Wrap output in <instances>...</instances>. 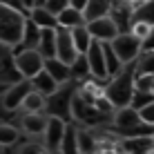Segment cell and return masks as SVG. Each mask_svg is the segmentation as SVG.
I'll use <instances>...</instances> for the list:
<instances>
[{"label": "cell", "instance_id": "6da1fadb", "mask_svg": "<svg viewBox=\"0 0 154 154\" xmlns=\"http://www.w3.org/2000/svg\"><path fill=\"white\" fill-rule=\"evenodd\" d=\"M134 65H125L121 74H116L114 78H109L107 85L103 87V94L107 98V103L112 105V109H123L130 107L132 96H134Z\"/></svg>", "mask_w": 154, "mask_h": 154}, {"label": "cell", "instance_id": "7a4b0ae2", "mask_svg": "<svg viewBox=\"0 0 154 154\" xmlns=\"http://www.w3.org/2000/svg\"><path fill=\"white\" fill-rule=\"evenodd\" d=\"M9 7V5H7ZM25 16H20L18 11H14L11 7L0 16V45L16 49L23 40V31H25Z\"/></svg>", "mask_w": 154, "mask_h": 154}, {"label": "cell", "instance_id": "3957f363", "mask_svg": "<svg viewBox=\"0 0 154 154\" xmlns=\"http://www.w3.org/2000/svg\"><path fill=\"white\" fill-rule=\"evenodd\" d=\"M76 94L72 83L60 85L49 98H45V116H51V119H60V121H69L72 119V98Z\"/></svg>", "mask_w": 154, "mask_h": 154}, {"label": "cell", "instance_id": "277c9868", "mask_svg": "<svg viewBox=\"0 0 154 154\" xmlns=\"http://www.w3.org/2000/svg\"><path fill=\"white\" fill-rule=\"evenodd\" d=\"M112 51L116 54V58L121 60V65H134L141 56V40L134 38L132 34H119L116 38L109 42Z\"/></svg>", "mask_w": 154, "mask_h": 154}, {"label": "cell", "instance_id": "5b68a950", "mask_svg": "<svg viewBox=\"0 0 154 154\" xmlns=\"http://www.w3.org/2000/svg\"><path fill=\"white\" fill-rule=\"evenodd\" d=\"M16 69H18L23 81H31L34 76H38V74L45 69V58L36 49L16 51Z\"/></svg>", "mask_w": 154, "mask_h": 154}, {"label": "cell", "instance_id": "8992f818", "mask_svg": "<svg viewBox=\"0 0 154 154\" xmlns=\"http://www.w3.org/2000/svg\"><path fill=\"white\" fill-rule=\"evenodd\" d=\"M72 119H76L78 123H83V125H100L107 119H112V114H105V112H100V109L92 107V105L85 103L78 94H74V98H72Z\"/></svg>", "mask_w": 154, "mask_h": 154}, {"label": "cell", "instance_id": "52a82bcc", "mask_svg": "<svg viewBox=\"0 0 154 154\" xmlns=\"http://www.w3.org/2000/svg\"><path fill=\"white\" fill-rule=\"evenodd\" d=\"M112 121H114V127L119 130L121 139H130L136 130L143 125L141 119H139V112L132 107H123V109H116L112 114Z\"/></svg>", "mask_w": 154, "mask_h": 154}, {"label": "cell", "instance_id": "ba28073f", "mask_svg": "<svg viewBox=\"0 0 154 154\" xmlns=\"http://www.w3.org/2000/svg\"><path fill=\"white\" fill-rule=\"evenodd\" d=\"M87 67H89V76L94 78L98 85L105 83L107 85V69H105V56H103V42H92V47L87 49Z\"/></svg>", "mask_w": 154, "mask_h": 154}, {"label": "cell", "instance_id": "9c48e42d", "mask_svg": "<svg viewBox=\"0 0 154 154\" xmlns=\"http://www.w3.org/2000/svg\"><path fill=\"white\" fill-rule=\"evenodd\" d=\"M20 81H23V78H20L18 69H16V54H14V49L0 45V85L11 87V85L20 83Z\"/></svg>", "mask_w": 154, "mask_h": 154}, {"label": "cell", "instance_id": "30bf717a", "mask_svg": "<svg viewBox=\"0 0 154 154\" xmlns=\"http://www.w3.org/2000/svg\"><path fill=\"white\" fill-rule=\"evenodd\" d=\"M65 130H67V123L60 119H51L47 116V127H45V150L47 152H58L63 145V139H65Z\"/></svg>", "mask_w": 154, "mask_h": 154}, {"label": "cell", "instance_id": "8fae6325", "mask_svg": "<svg viewBox=\"0 0 154 154\" xmlns=\"http://www.w3.org/2000/svg\"><path fill=\"white\" fill-rule=\"evenodd\" d=\"M85 27H87L94 42H103V45H109L119 36V29H116V25L112 23L109 16L107 18H100V20H94V23H87Z\"/></svg>", "mask_w": 154, "mask_h": 154}, {"label": "cell", "instance_id": "7c38bea8", "mask_svg": "<svg viewBox=\"0 0 154 154\" xmlns=\"http://www.w3.org/2000/svg\"><path fill=\"white\" fill-rule=\"evenodd\" d=\"M109 18L116 25L119 34H130V27L134 23V7L132 2H112V9H109Z\"/></svg>", "mask_w": 154, "mask_h": 154}, {"label": "cell", "instance_id": "4fadbf2b", "mask_svg": "<svg viewBox=\"0 0 154 154\" xmlns=\"http://www.w3.org/2000/svg\"><path fill=\"white\" fill-rule=\"evenodd\" d=\"M56 58L60 63H65L67 67H72L78 58L76 49H74V42H72V34L60 27H56Z\"/></svg>", "mask_w": 154, "mask_h": 154}, {"label": "cell", "instance_id": "5bb4252c", "mask_svg": "<svg viewBox=\"0 0 154 154\" xmlns=\"http://www.w3.org/2000/svg\"><path fill=\"white\" fill-rule=\"evenodd\" d=\"M29 92H31V83L29 81H20V83L11 85V87H7V92L2 94V107L9 109V112L20 109L23 107V100L27 98Z\"/></svg>", "mask_w": 154, "mask_h": 154}, {"label": "cell", "instance_id": "9a60e30c", "mask_svg": "<svg viewBox=\"0 0 154 154\" xmlns=\"http://www.w3.org/2000/svg\"><path fill=\"white\" fill-rule=\"evenodd\" d=\"M27 18H29L38 29H56V27H58L56 18L47 11V9H42V2H36L34 9H29V16H27Z\"/></svg>", "mask_w": 154, "mask_h": 154}, {"label": "cell", "instance_id": "2e32d148", "mask_svg": "<svg viewBox=\"0 0 154 154\" xmlns=\"http://www.w3.org/2000/svg\"><path fill=\"white\" fill-rule=\"evenodd\" d=\"M45 72L49 74V76L54 78L58 85L72 83V72H69V67H67L65 63H60L58 58H49V60H45Z\"/></svg>", "mask_w": 154, "mask_h": 154}, {"label": "cell", "instance_id": "e0dca14e", "mask_svg": "<svg viewBox=\"0 0 154 154\" xmlns=\"http://www.w3.org/2000/svg\"><path fill=\"white\" fill-rule=\"evenodd\" d=\"M109 9H112V2L109 0H87V7H85V23H94V20L107 18Z\"/></svg>", "mask_w": 154, "mask_h": 154}, {"label": "cell", "instance_id": "ac0fdd59", "mask_svg": "<svg viewBox=\"0 0 154 154\" xmlns=\"http://www.w3.org/2000/svg\"><path fill=\"white\" fill-rule=\"evenodd\" d=\"M29 83H31V89H34V92H38L40 96H45V98H49L51 94H54L56 89L60 87V85H58V83L54 81V78H51L49 74L45 72V69H42V72L38 74V76H34Z\"/></svg>", "mask_w": 154, "mask_h": 154}, {"label": "cell", "instance_id": "d6986e66", "mask_svg": "<svg viewBox=\"0 0 154 154\" xmlns=\"http://www.w3.org/2000/svg\"><path fill=\"white\" fill-rule=\"evenodd\" d=\"M36 51L49 60V58H56V29H40V40Z\"/></svg>", "mask_w": 154, "mask_h": 154}, {"label": "cell", "instance_id": "ffe728a7", "mask_svg": "<svg viewBox=\"0 0 154 154\" xmlns=\"http://www.w3.org/2000/svg\"><path fill=\"white\" fill-rule=\"evenodd\" d=\"M38 40H40V29L27 18V20H25L23 40H20V45L14 49V54H16V51H25V49H36V47H38Z\"/></svg>", "mask_w": 154, "mask_h": 154}, {"label": "cell", "instance_id": "44dd1931", "mask_svg": "<svg viewBox=\"0 0 154 154\" xmlns=\"http://www.w3.org/2000/svg\"><path fill=\"white\" fill-rule=\"evenodd\" d=\"M47 127V116L45 114H25L23 116V130L25 134L31 136H42Z\"/></svg>", "mask_w": 154, "mask_h": 154}, {"label": "cell", "instance_id": "7402d4cb", "mask_svg": "<svg viewBox=\"0 0 154 154\" xmlns=\"http://www.w3.org/2000/svg\"><path fill=\"white\" fill-rule=\"evenodd\" d=\"M56 23H58V27L60 29H67V31H72V29H78V27H85V16L81 11H74V9L67 7L65 11H63L60 16L56 18Z\"/></svg>", "mask_w": 154, "mask_h": 154}, {"label": "cell", "instance_id": "603a6c76", "mask_svg": "<svg viewBox=\"0 0 154 154\" xmlns=\"http://www.w3.org/2000/svg\"><path fill=\"white\" fill-rule=\"evenodd\" d=\"M72 42H74V49H76L78 56H85L87 54V49L92 47V36H89L87 27H78V29H72Z\"/></svg>", "mask_w": 154, "mask_h": 154}, {"label": "cell", "instance_id": "cb8c5ba5", "mask_svg": "<svg viewBox=\"0 0 154 154\" xmlns=\"http://www.w3.org/2000/svg\"><path fill=\"white\" fill-rule=\"evenodd\" d=\"M134 7V20H143V23L154 27V0H141V2H132Z\"/></svg>", "mask_w": 154, "mask_h": 154}, {"label": "cell", "instance_id": "d4e9b609", "mask_svg": "<svg viewBox=\"0 0 154 154\" xmlns=\"http://www.w3.org/2000/svg\"><path fill=\"white\" fill-rule=\"evenodd\" d=\"M23 109L25 114H45V96H40L38 92L31 89L27 98L23 100Z\"/></svg>", "mask_w": 154, "mask_h": 154}, {"label": "cell", "instance_id": "484cf974", "mask_svg": "<svg viewBox=\"0 0 154 154\" xmlns=\"http://www.w3.org/2000/svg\"><path fill=\"white\" fill-rule=\"evenodd\" d=\"M103 56H105V69H107V78H114L116 74H121L123 65H121V60L116 58V54L112 51V47H109V45H103Z\"/></svg>", "mask_w": 154, "mask_h": 154}, {"label": "cell", "instance_id": "4316f807", "mask_svg": "<svg viewBox=\"0 0 154 154\" xmlns=\"http://www.w3.org/2000/svg\"><path fill=\"white\" fill-rule=\"evenodd\" d=\"M134 72H136V76H147V74H154V51L139 56V63H134Z\"/></svg>", "mask_w": 154, "mask_h": 154}, {"label": "cell", "instance_id": "83f0119b", "mask_svg": "<svg viewBox=\"0 0 154 154\" xmlns=\"http://www.w3.org/2000/svg\"><path fill=\"white\" fill-rule=\"evenodd\" d=\"M20 139V132L16 130L14 125H7V123H0V147H9L14 145L16 141Z\"/></svg>", "mask_w": 154, "mask_h": 154}, {"label": "cell", "instance_id": "f1b7e54d", "mask_svg": "<svg viewBox=\"0 0 154 154\" xmlns=\"http://www.w3.org/2000/svg\"><path fill=\"white\" fill-rule=\"evenodd\" d=\"M78 139V152L81 154H94L96 150V136L89 134V132H76Z\"/></svg>", "mask_w": 154, "mask_h": 154}, {"label": "cell", "instance_id": "f546056e", "mask_svg": "<svg viewBox=\"0 0 154 154\" xmlns=\"http://www.w3.org/2000/svg\"><path fill=\"white\" fill-rule=\"evenodd\" d=\"M69 72H72V78H78V81H83L85 83V78L89 76V67H87V58L85 56H78L76 58V63L69 67Z\"/></svg>", "mask_w": 154, "mask_h": 154}, {"label": "cell", "instance_id": "4dcf8cb0", "mask_svg": "<svg viewBox=\"0 0 154 154\" xmlns=\"http://www.w3.org/2000/svg\"><path fill=\"white\" fill-rule=\"evenodd\" d=\"M67 7H69V0H45L42 2V9H47L54 18H58Z\"/></svg>", "mask_w": 154, "mask_h": 154}, {"label": "cell", "instance_id": "1f68e13d", "mask_svg": "<svg viewBox=\"0 0 154 154\" xmlns=\"http://www.w3.org/2000/svg\"><path fill=\"white\" fill-rule=\"evenodd\" d=\"M152 31V25H147V23H143V20H134L132 23V27H130V34L134 36V38H139L141 42L147 38V34Z\"/></svg>", "mask_w": 154, "mask_h": 154}, {"label": "cell", "instance_id": "d6a6232c", "mask_svg": "<svg viewBox=\"0 0 154 154\" xmlns=\"http://www.w3.org/2000/svg\"><path fill=\"white\" fill-rule=\"evenodd\" d=\"M139 119H141V123H143V125L154 127V103H150L147 107L139 109Z\"/></svg>", "mask_w": 154, "mask_h": 154}, {"label": "cell", "instance_id": "836d02e7", "mask_svg": "<svg viewBox=\"0 0 154 154\" xmlns=\"http://www.w3.org/2000/svg\"><path fill=\"white\" fill-rule=\"evenodd\" d=\"M18 154H49L45 150V145H38V143H25L18 150Z\"/></svg>", "mask_w": 154, "mask_h": 154}, {"label": "cell", "instance_id": "e575fe53", "mask_svg": "<svg viewBox=\"0 0 154 154\" xmlns=\"http://www.w3.org/2000/svg\"><path fill=\"white\" fill-rule=\"evenodd\" d=\"M150 51H154V27L147 34V38L141 42V54H150Z\"/></svg>", "mask_w": 154, "mask_h": 154}, {"label": "cell", "instance_id": "d590c367", "mask_svg": "<svg viewBox=\"0 0 154 154\" xmlns=\"http://www.w3.org/2000/svg\"><path fill=\"white\" fill-rule=\"evenodd\" d=\"M85 7H87V0H69V9L74 11H85Z\"/></svg>", "mask_w": 154, "mask_h": 154}, {"label": "cell", "instance_id": "8d00e7d4", "mask_svg": "<svg viewBox=\"0 0 154 154\" xmlns=\"http://www.w3.org/2000/svg\"><path fill=\"white\" fill-rule=\"evenodd\" d=\"M5 92H7V87H5V85H0V96H2Z\"/></svg>", "mask_w": 154, "mask_h": 154}, {"label": "cell", "instance_id": "74e56055", "mask_svg": "<svg viewBox=\"0 0 154 154\" xmlns=\"http://www.w3.org/2000/svg\"><path fill=\"white\" fill-rule=\"evenodd\" d=\"M49 154H58V152H49Z\"/></svg>", "mask_w": 154, "mask_h": 154}, {"label": "cell", "instance_id": "f35d334b", "mask_svg": "<svg viewBox=\"0 0 154 154\" xmlns=\"http://www.w3.org/2000/svg\"><path fill=\"white\" fill-rule=\"evenodd\" d=\"M0 154H2V152H0Z\"/></svg>", "mask_w": 154, "mask_h": 154}]
</instances>
